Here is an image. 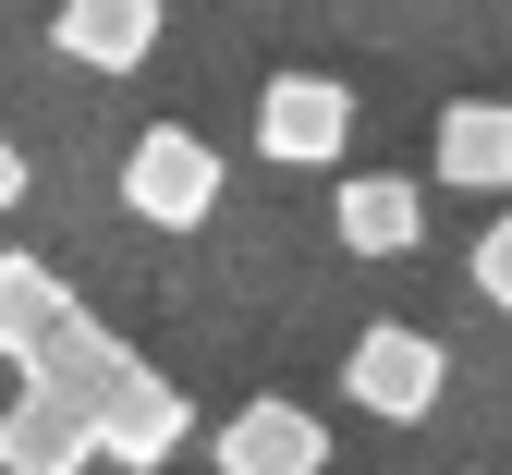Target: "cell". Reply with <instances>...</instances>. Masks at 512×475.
Instances as JSON below:
<instances>
[{
  "mask_svg": "<svg viewBox=\"0 0 512 475\" xmlns=\"http://www.w3.org/2000/svg\"><path fill=\"white\" fill-rule=\"evenodd\" d=\"M122 208H135L147 232H208V208H220V147L183 134V122H147L135 147H122Z\"/></svg>",
  "mask_w": 512,
  "mask_h": 475,
  "instance_id": "6da1fadb",
  "label": "cell"
},
{
  "mask_svg": "<svg viewBox=\"0 0 512 475\" xmlns=\"http://www.w3.org/2000/svg\"><path fill=\"white\" fill-rule=\"evenodd\" d=\"M439 390H452V354H439L427 329H403V317L354 329V354H342V402H366L378 427H427Z\"/></svg>",
  "mask_w": 512,
  "mask_h": 475,
  "instance_id": "7a4b0ae2",
  "label": "cell"
},
{
  "mask_svg": "<svg viewBox=\"0 0 512 475\" xmlns=\"http://www.w3.org/2000/svg\"><path fill=\"white\" fill-rule=\"evenodd\" d=\"M86 463H110L98 402H86V390H61V378H25V390H13V415H0V475H86Z\"/></svg>",
  "mask_w": 512,
  "mask_h": 475,
  "instance_id": "3957f363",
  "label": "cell"
},
{
  "mask_svg": "<svg viewBox=\"0 0 512 475\" xmlns=\"http://www.w3.org/2000/svg\"><path fill=\"white\" fill-rule=\"evenodd\" d=\"M354 147V98L330 74H269L256 86V159H281V171H330Z\"/></svg>",
  "mask_w": 512,
  "mask_h": 475,
  "instance_id": "277c9868",
  "label": "cell"
},
{
  "mask_svg": "<svg viewBox=\"0 0 512 475\" xmlns=\"http://www.w3.org/2000/svg\"><path fill=\"white\" fill-rule=\"evenodd\" d=\"M171 37L159 0H49V49L74 61V74H147Z\"/></svg>",
  "mask_w": 512,
  "mask_h": 475,
  "instance_id": "5b68a950",
  "label": "cell"
},
{
  "mask_svg": "<svg viewBox=\"0 0 512 475\" xmlns=\"http://www.w3.org/2000/svg\"><path fill=\"white\" fill-rule=\"evenodd\" d=\"M86 402H98L110 463H135V475H159V463L183 451V427H196V402H183L171 378H135V366H110V390H86Z\"/></svg>",
  "mask_w": 512,
  "mask_h": 475,
  "instance_id": "8992f818",
  "label": "cell"
},
{
  "mask_svg": "<svg viewBox=\"0 0 512 475\" xmlns=\"http://www.w3.org/2000/svg\"><path fill=\"white\" fill-rule=\"evenodd\" d=\"M220 475H330L317 402H244V415L220 427Z\"/></svg>",
  "mask_w": 512,
  "mask_h": 475,
  "instance_id": "52a82bcc",
  "label": "cell"
},
{
  "mask_svg": "<svg viewBox=\"0 0 512 475\" xmlns=\"http://www.w3.org/2000/svg\"><path fill=\"white\" fill-rule=\"evenodd\" d=\"M330 232H342L354 256H415V244H427V183H415V171H354V183L330 195Z\"/></svg>",
  "mask_w": 512,
  "mask_h": 475,
  "instance_id": "ba28073f",
  "label": "cell"
},
{
  "mask_svg": "<svg viewBox=\"0 0 512 475\" xmlns=\"http://www.w3.org/2000/svg\"><path fill=\"white\" fill-rule=\"evenodd\" d=\"M427 159L464 195H512V98H452L439 134H427Z\"/></svg>",
  "mask_w": 512,
  "mask_h": 475,
  "instance_id": "9c48e42d",
  "label": "cell"
},
{
  "mask_svg": "<svg viewBox=\"0 0 512 475\" xmlns=\"http://www.w3.org/2000/svg\"><path fill=\"white\" fill-rule=\"evenodd\" d=\"M476 305H488V317H512V208L476 232Z\"/></svg>",
  "mask_w": 512,
  "mask_h": 475,
  "instance_id": "30bf717a",
  "label": "cell"
}]
</instances>
